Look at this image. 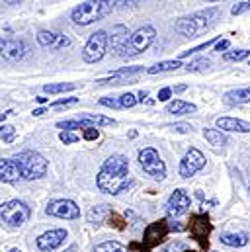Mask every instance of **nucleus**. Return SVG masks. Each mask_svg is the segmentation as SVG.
I'll return each instance as SVG.
<instances>
[{
    "mask_svg": "<svg viewBox=\"0 0 250 252\" xmlns=\"http://www.w3.org/2000/svg\"><path fill=\"white\" fill-rule=\"evenodd\" d=\"M219 14H221V10H219L217 6H209V8H205V10H197V12L189 14V16L180 18V20L174 24V28H176V32L182 33L184 37H197L199 33H203V32H207L209 28L215 26Z\"/></svg>",
    "mask_w": 250,
    "mask_h": 252,
    "instance_id": "obj_1",
    "label": "nucleus"
},
{
    "mask_svg": "<svg viewBox=\"0 0 250 252\" xmlns=\"http://www.w3.org/2000/svg\"><path fill=\"white\" fill-rule=\"evenodd\" d=\"M114 4H116V2H110V0H88V2H80V4L70 12V18H72V22L78 24V26H88V24L100 22V20H104L108 14H112Z\"/></svg>",
    "mask_w": 250,
    "mask_h": 252,
    "instance_id": "obj_2",
    "label": "nucleus"
},
{
    "mask_svg": "<svg viewBox=\"0 0 250 252\" xmlns=\"http://www.w3.org/2000/svg\"><path fill=\"white\" fill-rule=\"evenodd\" d=\"M14 162L18 164L22 178L26 180H39L47 174V160L43 155L35 151H24L14 157Z\"/></svg>",
    "mask_w": 250,
    "mask_h": 252,
    "instance_id": "obj_3",
    "label": "nucleus"
},
{
    "mask_svg": "<svg viewBox=\"0 0 250 252\" xmlns=\"http://www.w3.org/2000/svg\"><path fill=\"white\" fill-rule=\"evenodd\" d=\"M155 37H156V30H155L153 26L147 24V26L139 28L137 32L131 33V37H129V41L125 43V47L122 49L120 57L129 59V57H137V55H141L143 51H147V49L151 47V43L155 41Z\"/></svg>",
    "mask_w": 250,
    "mask_h": 252,
    "instance_id": "obj_4",
    "label": "nucleus"
},
{
    "mask_svg": "<svg viewBox=\"0 0 250 252\" xmlns=\"http://www.w3.org/2000/svg\"><path fill=\"white\" fill-rule=\"evenodd\" d=\"M96 184L98 189L110 195H116L120 191H124L131 186V178L129 172H122V170H110V168H100L98 176H96Z\"/></svg>",
    "mask_w": 250,
    "mask_h": 252,
    "instance_id": "obj_5",
    "label": "nucleus"
},
{
    "mask_svg": "<svg viewBox=\"0 0 250 252\" xmlns=\"http://www.w3.org/2000/svg\"><path fill=\"white\" fill-rule=\"evenodd\" d=\"M31 215V209L28 203L20 201V199H10L0 203V219L8 225V227H20L24 225Z\"/></svg>",
    "mask_w": 250,
    "mask_h": 252,
    "instance_id": "obj_6",
    "label": "nucleus"
},
{
    "mask_svg": "<svg viewBox=\"0 0 250 252\" xmlns=\"http://www.w3.org/2000/svg\"><path fill=\"white\" fill-rule=\"evenodd\" d=\"M137 158H139L141 168H143L149 176H153L155 180H162V178L166 176V164H164V160L160 158L158 151L147 147V149H143V151L139 153Z\"/></svg>",
    "mask_w": 250,
    "mask_h": 252,
    "instance_id": "obj_7",
    "label": "nucleus"
},
{
    "mask_svg": "<svg viewBox=\"0 0 250 252\" xmlns=\"http://www.w3.org/2000/svg\"><path fill=\"white\" fill-rule=\"evenodd\" d=\"M106 51H108V32L98 30L86 41V45L82 49V59H84V63H98L106 55Z\"/></svg>",
    "mask_w": 250,
    "mask_h": 252,
    "instance_id": "obj_8",
    "label": "nucleus"
},
{
    "mask_svg": "<svg viewBox=\"0 0 250 252\" xmlns=\"http://www.w3.org/2000/svg\"><path fill=\"white\" fill-rule=\"evenodd\" d=\"M26 53H28V45H26L22 39L0 35V57H2L4 61L16 63V61L24 59Z\"/></svg>",
    "mask_w": 250,
    "mask_h": 252,
    "instance_id": "obj_9",
    "label": "nucleus"
},
{
    "mask_svg": "<svg viewBox=\"0 0 250 252\" xmlns=\"http://www.w3.org/2000/svg\"><path fill=\"white\" fill-rule=\"evenodd\" d=\"M47 215L59 217V219H78L80 209L72 199H53L47 203Z\"/></svg>",
    "mask_w": 250,
    "mask_h": 252,
    "instance_id": "obj_10",
    "label": "nucleus"
},
{
    "mask_svg": "<svg viewBox=\"0 0 250 252\" xmlns=\"http://www.w3.org/2000/svg\"><path fill=\"white\" fill-rule=\"evenodd\" d=\"M211 231H213V227H211V223H209V219L205 215H193L189 219V233L201 245V249H207L209 247V241L207 239H209Z\"/></svg>",
    "mask_w": 250,
    "mask_h": 252,
    "instance_id": "obj_11",
    "label": "nucleus"
},
{
    "mask_svg": "<svg viewBox=\"0 0 250 252\" xmlns=\"http://www.w3.org/2000/svg\"><path fill=\"white\" fill-rule=\"evenodd\" d=\"M205 166V155L199 149H189L186 153V157L180 162V176L182 178H189L195 172H199Z\"/></svg>",
    "mask_w": 250,
    "mask_h": 252,
    "instance_id": "obj_12",
    "label": "nucleus"
},
{
    "mask_svg": "<svg viewBox=\"0 0 250 252\" xmlns=\"http://www.w3.org/2000/svg\"><path fill=\"white\" fill-rule=\"evenodd\" d=\"M189 207V195L186 189H174L172 195L166 201V213L170 217H180L184 215Z\"/></svg>",
    "mask_w": 250,
    "mask_h": 252,
    "instance_id": "obj_13",
    "label": "nucleus"
},
{
    "mask_svg": "<svg viewBox=\"0 0 250 252\" xmlns=\"http://www.w3.org/2000/svg\"><path fill=\"white\" fill-rule=\"evenodd\" d=\"M64 239H66V231L64 229H51V231H47V233L37 237V249L43 252L55 251L64 243Z\"/></svg>",
    "mask_w": 250,
    "mask_h": 252,
    "instance_id": "obj_14",
    "label": "nucleus"
},
{
    "mask_svg": "<svg viewBox=\"0 0 250 252\" xmlns=\"http://www.w3.org/2000/svg\"><path fill=\"white\" fill-rule=\"evenodd\" d=\"M37 43L41 47H49V49H64L70 45V37L64 33H57V32H39L37 33Z\"/></svg>",
    "mask_w": 250,
    "mask_h": 252,
    "instance_id": "obj_15",
    "label": "nucleus"
},
{
    "mask_svg": "<svg viewBox=\"0 0 250 252\" xmlns=\"http://www.w3.org/2000/svg\"><path fill=\"white\" fill-rule=\"evenodd\" d=\"M168 231H170V225L162 219V221H156V223H151L149 227H147V231H145V245L151 249V247H155V245H158V243H162L164 241V237L168 235Z\"/></svg>",
    "mask_w": 250,
    "mask_h": 252,
    "instance_id": "obj_16",
    "label": "nucleus"
},
{
    "mask_svg": "<svg viewBox=\"0 0 250 252\" xmlns=\"http://www.w3.org/2000/svg\"><path fill=\"white\" fill-rule=\"evenodd\" d=\"M129 37H131V33H129V30L125 26H122V24L114 26L112 32L108 33V49L120 55L122 49L125 47V43L129 41Z\"/></svg>",
    "mask_w": 250,
    "mask_h": 252,
    "instance_id": "obj_17",
    "label": "nucleus"
},
{
    "mask_svg": "<svg viewBox=\"0 0 250 252\" xmlns=\"http://www.w3.org/2000/svg\"><path fill=\"white\" fill-rule=\"evenodd\" d=\"M20 178H22V172L14 162V158H0V182L14 184Z\"/></svg>",
    "mask_w": 250,
    "mask_h": 252,
    "instance_id": "obj_18",
    "label": "nucleus"
},
{
    "mask_svg": "<svg viewBox=\"0 0 250 252\" xmlns=\"http://www.w3.org/2000/svg\"><path fill=\"white\" fill-rule=\"evenodd\" d=\"M219 131H233V133H250V124L237 120V118H219L217 122Z\"/></svg>",
    "mask_w": 250,
    "mask_h": 252,
    "instance_id": "obj_19",
    "label": "nucleus"
},
{
    "mask_svg": "<svg viewBox=\"0 0 250 252\" xmlns=\"http://www.w3.org/2000/svg\"><path fill=\"white\" fill-rule=\"evenodd\" d=\"M223 102L227 106H241V104L250 102V86H247V88H235V90L225 92Z\"/></svg>",
    "mask_w": 250,
    "mask_h": 252,
    "instance_id": "obj_20",
    "label": "nucleus"
},
{
    "mask_svg": "<svg viewBox=\"0 0 250 252\" xmlns=\"http://www.w3.org/2000/svg\"><path fill=\"white\" fill-rule=\"evenodd\" d=\"M78 122H82L86 129H92V127H106V126H116V120L112 118H106V116H98V114H80L78 116Z\"/></svg>",
    "mask_w": 250,
    "mask_h": 252,
    "instance_id": "obj_21",
    "label": "nucleus"
},
{
    "mask_svg": "<svg viewBox=\"0 0 250 252\" xmlns=\"http://www.w3.org/2000/svg\"><path fill=\"white\" fill-rule=\"evenodd\" d=\"M249 241H250L249 233H225V235H221V243L227 245V247H233V249L247 247Z\"/></svg>",
    "mask_w": 250,
    "mask_h": 252,
    "instance_id": "obj_22",
    "label": "nucleus"
},
{
    "mask_svg": "<svg viewBox=\"0 0 250 252\" xmlns=\"http://www.w3.org/2000/svg\"><path fill=\"white\" fill-rule=\"evenodd\" d=\"M197 108L189 102H184V100H174L166 106V112L172 114V116H184V114H193Z\"/></svg>",
    "mask_w": 250,
    "mask_h": 252,
    "instance_id": "obj_23",
    "label": "nucleus"
},
{
    "mask_svg": "<svg viewBox=\"0 0 250 252\" xmlns=\"http://www.w3.org/2000/svg\"><path fill=\"white\" fill-rule=\"evenodd\" d=\"M141 70H143V66H125V68H120V70L112 72L108 78H100V80H96V82H98V84H108V82H112V80H120V78H124V76L137 74V72H141Z\"/></svg>",
    "mask_w": 250,
    "mask_h": 252,
    "instance_id": "obj_24",
    "label": "nucleus"
},
{
    "mask_svg": "<svg viewBox=\"0 0 250 252\" xmlns=\"http://www.w3.org/2000/svg\"><path fill=\"white\" fill-rule=\"evenodd\" d=\"M108 215H110V207H108V205H98V207H92L86 217H88L90 223L100 225V223H104V219H106Z\"/></svg>",
    "mask_w": 250,
    "mask_h": 252,
    "instance_id": "obj_25",
    "label": "nucleus"
},
{
    "mask_svg": "<svg viewBox=\"0 0 250 252\" xmlns=\"http://www.w3.org/2000/svg\"><path fill=\"white\" fill-rule=\"evenodd\" d=\"M178 66H182V61L176 59V61H162V63H156L153 66L147 68L149 74H158V72H166V70H176Z\"/></svg>",
    "mask_w": 250,
    "mask_h": 252,
    "instance_id": "obj_26",
    "label": "nucleus"
},
{
    "mask_svg": "<svg viewBox=\"0 0 250 252\" xmlns=\"http://www.w3.org/2000/svg\"><path fill=\"white\" fill-rule=\"evenodd\" d=\"M203 137H205L211 145H227V143H229L227 135H225L223 131H219V129H203Z\"/></svg>",
    "mask_w": 250,
    "mask_h": 252,
    "instance_id": "obj_27",
    "label": "nucleus"
},
{
    "mask_svg": "<svg viewBox=\"0 0 250 252\" xmlns=\"http://www.w3.org/2000/svg\"><path fill=\"white\" fill-rule=\"evenodd\" d=\"M94 252H129L125 249L122 243H118V241H108V243H102V245H98Z\"/></svg>",
    "mask_w": 250,
    "mask_h": 252,
    "instance_id": "obj_28",
    "label": "nucleus"
},
{
    "mask_svg": "<svg viewBox=\"0 0 250 252\" xmlns=\"http://www.w3.org/2000/svg\"><path fill=\"white\" fill-rule=\"evenodd\" d=\"M74 88H76V84H72V82H59V84H45V86H43V90H45L47 94H59V92L74 90Z\"/></svg>",
    "mask_w": 250,
    "mask_h": 252,
    "instance_id": "obj_29",
    "label": "nucleus"
},
{
    "mask_svg": "<svg viewBox=\"0 0 250 252\" xmlns=\"http://www.w3.org/2000/svg\"><path fill=\"white\" fill-rule=\"evenodd\" d=\"M250 57V51L249 49H237V51H227L225 55H223V59L225 61H245V59H249Z\"/></svg>",
    "mask_w": 250,
    "mask_h": 252,
    "instance_id": "obj_30",
    "label": "nucleus"
},
{
    "mask_svg": "<svg viewBox=\"0 0 250 252\" xmlns=\"http://www.w3.org/2000/svg\"><path fill=\"white\" fill-rule=\"evenodd\" d=\"M209 59H205V57H199V59H195V61H191V63L186 64V70L188 72H199V70H205L207 66H209Z\"/></svg>",
    "mask_w": 250,
    "mask_h": 252,
    "instance_id": "obj_31",
    "label": "nucleus"
},
{
    "mask_svg": "<svg viewBox=\"0 0 250 252\" xmlns=\"http://www.w3.org/2000/svg\"><path fill=\"white\" fill-rule=\"evenodd\" d=\"M14 137H16V129H14V126H2L0 127V139H2V141L12 143V141H14Z\"/></svg>",
    "mask_w": 250,
    "mask_h": 252,
    "instance_id": "obj_32",
    "label": "nucleus"
},
{
    "mask_svg": "<svg viewBox=\"0 0 250 252\" xmlns=\"http://www.w3.org/2000/svg\"><path fill=\"white\" fill-rule=\"evenodd\" d=\"M57 127L62 129V131H70V129H86V126H84L82 122H78V120H74V122H59Z\"/></svg>",
    "mask_w": 250,
    "mask_h": 252,
    "instance_id": "obj_33",
    "label": "nucleus"
},
{
    "mask_svg": "<svg viewBox=\"0 0 250 252\" xmlns=\"http://www.w3.org/2000/svg\"><path fill=\"white\" fill-rule=\"evenodd\" d=\"M135 104H137V98H135L133 94L127 92L124 96H120V106H122V108H133Z\"/></svg>",
    "mask_w": 250,
    "mask_h": 252,
    "instance_id": "obj_34",
    "label": "nucleus"
},
{
    "mask_svg": "<svg viewBox=\"0 0 250 252\" xmlns=\"http://www.w3.org/2000/svg\"><path fill=\"white\" fill-rule=\"evenodd\" d=\"M250 10V2H239V4H235L233 8H231V14L233 16H239V14H245V12H249Z\"/></svg>",
    "mask_w": 250,
    "mask_h": 252,
    "instance_id": "obj_35",
    "label": "nucleus"
},
{
    "mask_svg": "<svg viewBox=\"0 0 250 252\" xmlns=\"http://www.w3.org/2000/svg\"><path fill=\"white\" fill-rule=\"evenodd\" d=\"M78 102V98H64V100H57L51 104V108H68V106H74Z\"/></svg>",
    "mask_w": 250,
    "mask_h": 252,
    "instance_id": "obj_36",
    "label": "nucleus"
},
{
    "mask_svg": "<svg viewBox=\"0 0 250 252\" xmlns=\"http://www.w3.org/2000/svg\"><path fill=\"white\" fill-rule=\"evenodd\" d=\"M59 139H61L64 145H72V143H76V141H78V137H76L74 133H70V131H61Z\"/></svg>",
    "mask_w": 250,
    "mask_h": 252,
    "instance_id": "obj_37",
    "label": "nucleus"
},
{
    "mask_svg": "<svg viewBox=\"0 0 250 252\" xmlns=\"http://www.w3.org/2000/svg\"><path fill=\"white\" fill-rule=\"evenodd\" d=\"M100 104L106 106V108H122V106H120V100H114V98H110V96L100 98Z\"/></svg>",
    "mask_w": 250,
    "mask_h": 252,
    "instance_id": "obj_38",
    "label": "nucleus"
},
{
    "mask_svg": "<svg viewBox=\"0 0 250 252\" xmlns=\"http://www.w3.org/2000/svg\"><path fill=\"white\" fill-rule=\"evenodd\" d=\"M82 137H84L86 141H94V139H98V137H100V131H98L96 127H92V129H84Z\"/></svg>",
    "mask_w": 250,
    "mask_h": 252,
    "instance_id": "obj_39",
    "label": "nucleus"
},
{
    "mask_svg": "<svg viewBox=\"0 0 250 252\" xmlns=\"http://www.w3.org/2000/svg\"><path fill=\"white\" fill-rule=\"evenodd\" d=\"M172 129H174V131H180V133H189L193 127L189 126V124H174Z\"/></svg>",
    "mask_w": 250,
    "mask_h": 252,
    "instance_id": "obj_40",
    "label": "nucleus"
},
{
    "mask_svg": "<svg viewBox=\"0 0 250 252\" xmlns=\"http://www.w3.org/2000/svg\"><path fill=\"white\" fill-rule=\"evenodd\" d=\"M229 47H231L229 39H223V41H217V43H215V51H219V53H221V51H227Z\"/></svg>",
    "mask_w": 250,
    "mask_h": 252,
    "instance_id": "obj_41",
    "label": "nucleus"
},
{
    "mask_svg": "<svg viewBox=\"0 0 250 252\" xmlns=\"http://www.w3.org/2000/svg\"><path fill=\"white\" fill-rule=\"evenodd\" d=\"M170 96H172V90H170V88H162V90L158 92V102H166Z\"/></svg>",
    "mask_w": 250,
    "mask_h": 252,
    "instance_id": "obj_42",
    "label": "nucleus"
},
{
    "mask_svg": "<svg viewBox=\"0 0 250 252\" xmlns=\"http://www.w3.org/2000/svg\"><path fill=\"white\" fill-rule=\"evenodd\" d=\"M43 114H47L45 108H37V110H33V116H35V118H39V116H43Z\"/></svg>",
    "mask_w": 250,
    "mask_h": 252,
    "instance_id": "obj_43",
    "label": "nucleus"
},
{
    "mask_svg": "<svg viewBox=\"0 0 250 252\" xmlns=\"http://www.w3.org/2000/svg\"><path fill=\"white\" fill-rule=\"evenodd\" d=\"M147 94H149L147 90H141V92H139V96H137V102H143V100L147 98Z\"/></svg>",
    "mask_w": 250,
    "mask_h": 252,
    "instance_id": "obj_44",
    "label": "nucleus"
},
{
    "mask_svg": "<svg viewBox=\"0 0 250 252\" xmlns=\"http://www.w3.org/2000/svg\"><path fill=\"white\" fill-rule=\"evenodd\" d=\"M10 114H12V112H10V110H8V112H4V114H0V122H4V120H6V118H8V116H10Z\"/></svg>",
    "mask_w": 250,
    "mask_h": 252,
    "instance_id": "obj_45",
    "label": "nucleus"
},
{
    "mask_svg": "<svg viewBox=\"0 0 250 252\" xmlns=\"http://www.w3.org/2000/svg\"><path fill=\"white\" fill-rule=\"evenodd\" d=\"M184 90H186V86H184V84H180V86H176V88H174V92H184Z\"/></svg>",
    "mask_w": 250,
    "mask_h": 252,
    "instance_id": "obj_46",
    "label": "nucleus"
},
{
    "mask_svg": "<svg viewBox=\"0 0 250 252\" xmlns=\"http://www.w3.org/2000/svg\"><path fill=\"white\" fill-rule=\"evenodd\" d=\"M35 100H37V104H45L47 102V98H43V96H37Z\"/></svg>",
    "mask_w": 250,
    "mask_h": 252,
    "instance_id": "obj_47",
    "label": "nucleus"
},
{
    "mask_svg": "<svg viewBox=\"0 0 250 252\" xmlns=\"http://www.w3.org/2000/svg\"><path fill=\"white\" fill-rule=\"evenodd\" d=\"M8 252H20L18 249H12V251H8Z\"/></svg>",
    "mask_w": 250,
    "mask_h": 252,
    "instance_id": "obj_48",
    "label": "nucleus"
},
{
    "mask_svg": "<svg viewBox=\"0 0 250 252\" xmlns=\"http://www.w3.org/2000/svg\"><path fill=\"white\" fill-rule=\"evenodd\" d=\"M184 252H193V251H184Z\"/></svg>",
    "mask_w": 250,
    "mask_h": 252,
    "instance_id": "obj_49",
    "label": "nucleus"
},
{
    "mask_svg": "<svg viewBox=\"0 0 250 252\" xmlns=\"http://www.w3.org/2000/svg\"><path fill=\"white\" fill-rule=\"evenodd\" d=\"M249 188H250V182H249Z\"/></svg>",
    "mask_w": 250,
    "mask_h": 252,
    "instance_id": "obj_50",
    "label": "nucleus"
},
{
    "mask_svg": "<svg viewBox=\"0 0 250 252\" xmlns=\"http://www.w3.org/2000/svg\"><path fill=\"white\" fill-rule=\"evenodd\" d=\"M249 66H250V63H249Z\"/></svg>",
    "mask_w": 250,
    "mask_h": 252,
    "instance_id": "obj_51",
    "label": "nucleus"
}]
</instances>
